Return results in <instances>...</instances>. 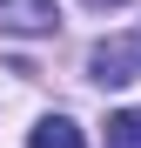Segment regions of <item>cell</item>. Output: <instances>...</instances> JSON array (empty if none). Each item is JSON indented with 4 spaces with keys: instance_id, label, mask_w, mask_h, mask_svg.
I'll use <instances>...</instances> for the list:
<instances>
[{
    "instance_id": "obj_2",
    "label": "cell",
    "mask_w": 141,
    "mask_h": 148,
    "mask_svg": "<svg viewBox=\"0 0 141 148\" xmlns=\"http://www.w3.org/2000/svg\"><path fill=\"white\" fill-rule=\"evenodd\" d=\"M61 7L54 0H0V34H54Z\"/></svg>"
},
{
    "instance_id": "obj_1",
    "label": "cell",
    "mask_w": 141,
    "mask_h": 148,
    "mask_svg": "<svg viewBox=\"0 0 141 148\" xmlns=\"http://www.w3.org/2000/svg\"><path fill=\"white\" fill-rule=\"evenodd\" d=\"M87 67H94V81H101V88L134 81V74H141V34H128V40H101Z\"/></svg>"
},
{
    "instance_id": "obj_4",
    "label": "cell",
    "mask_w": 141,
    "mask_h": 148,
    "mask_svg": "<svg viewBox=\"0 0 141 148\" xmlns=\"http://www.w3.org/2000/svg\"><path fill=\"white\" fill-rule=\"evenodd\" d=\"M108 148H141V108L108 114Z\"/></svg>"
},
{
    "instance_id": "obj_5",
    "label": "cell",
    "mask_w": 141,
    "mask_h": 148,
    "mask_svg": "<svg viewBox=\"0 0 141 148\" xmlns=\"http://www.w3.org/2000/svg\"><path fill=\"white\" fill-rule=\"evenodd\" d=\"M87 7H128V0H87Z\"/></svg>"
},
{
    "instance_id": "obj_3",
    "label": "cell",
    "mask_w": 141,
    "mask_h": 148,
    "mask_svg": "<svg viewBox=\"0 0 141 148\" xmlns=\"http://www.w3.org/2000/svg\"><path fill=\"white\" fill-rule=\"evenodd\" d=\"M27 148H87V135H81V128H74L67 114H47V121H34Z\"/></svg>"
}]
</instances>
